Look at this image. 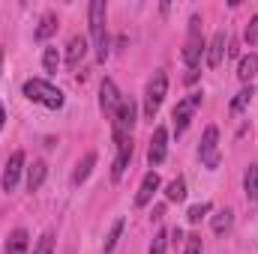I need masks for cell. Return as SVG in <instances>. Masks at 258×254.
<instances>
[{"label": "cell", "instance_id": "1", "mask_svg": "<svg viewBox=\"0 0 258 254\" xmlns=\"http://www.w3.org/2000/svg\"><path fill=\"white\" fill-rule=\"evenodd\" d=\"M21 93L30 99V102H39V105H45V108H51V111H57V108H63V93L54 87V84H48V81H42V78H30V81H24V87H21Z\"/></svg>", "mask_w": 258, "mask_h": 254}, {"label": "cell", "instance_id": "2", "mask_svg": "<svg viewBox=\"0 0 258 254\" xmlns=\"http://www.w3.org/2000/svg\"><path fill=\"white\" fill-rule=\"evenodd\" d=\"M90 36L96 45V60L105 63L108 57V36H105V3L102 0H90Z\"/></svg>", "mask_w": 258, "mask_h": 254}, {"label": "cell", "instance_id": "3", "mask_svg": "<svg viewBox=\"0 0 258 254\" xmlns=\"http://www.w3.org/2000/svg\"><path fill=\"white\" fill-rule=\"evenodd\" d=\"M165 93H168V75H165V72H153V78H150V84H147V99H144V117H147L150 123H153V117H156V111H159Z\"/></svg>", "mask_w": 258, "mask_h": 254}, {"label": "cell", "instance_id": "4", "mask_svg": "<svg viewBox=\"0 0 258 254\" xmlns=\"http://www.w3.org/2000/svg\"><path fill=\"white\" fill-rule=\"evenodd\" d=\"M132 126H135V102L132 99H120L117 114H114V144L126 141L132 135Z\"/></svg>", "mask_w": 258, "mask_h": 254}, {"label": "cell", "instance_id": "5", "mask_svg": "<svg viewBox=\"0 0 258 254\" xmlns=\"http://www.w3.org/2000/svg\"><path fill=\"white\" fill-rule=\"evenodd\" d=\"M201 105V93H192L189 99H183V102H177V108H174V132L177 135H183L186 132V126H189V120H192V114H195V108Z\"/></svg>", "mask_w": 258, "mask_h": 254}, {"label": "cell", "instance_id": "6", "mask_svg": "<svg viewBox=\"0 0 258 254\" xmlns=\"http://www.w3.org/2000/svg\"><path fill=\"white\" fill-rule=\"evenodd\" d=\"M216 141H219V129L207 126L204 129V138H201V147H198V156L207 168H216L219 165V153H216Z\"/></svg>", "mask_w": 258, "mask_h": 254}, {"label": "cell", "instance_id": "7", "mask_svg": "<svg viewBox=\"0 0 258 254\" xmlns=\"http://www.w3.org/2000/svg\"><path fill=\"white\" fill-rule=\"evenodd\" d=\"M165 153H168V132H165V126H156L153 138H150V147H147V162L150 165H162Z\"/></svg>", "mask_w": 258, "mask_h": 254}, {"label": "cell", "instance_id": "8", "mask_svg": "<svg viewBox=\"0 0 258 254\" xmlns=\"http://www.w3.org/2000/svg\"><path fill=\"white\" fill-rule=\"evenodd\" d=\"M21 171H24V153H21V150H15V153L9 156L6 168H3V180H0L3 191H12L15 186H18V177H21Z\"/></svg>", "mask_w": 258, "mask_h": 254}, {"label": "cell", "instance_id": "9", "mask_svg": "<svg viewBox=\"0 0 258 254\" xmlns=\"http://www.w3.org/2000/svg\"><path fill=\"white\" fill-rule=\"evenodd\" d=\"M99 105H102V111L108 114V117H114L117 114V105H120V93H117V87H114V81H102V87H99Z\"/></svg>", "mask_w": 258, "mask_h": 254}, {"label": "cell", "instance_id": "10", "mask_svg": "<svg viewBox=\"0 0 258 254\" xmlns=\"http://www.w3.org/2000/svg\"><path fill=\"white\" fill-rule=\"evenodd\" d=\"M156 189H159V174L156 171H147L144 180H141V186H138V191H135V206H147L153 200V191Z\"/></svg>", "mask_w": 258, "mask_h": 254}, {"label": "cell", "instance_id": "11", "mask_svg": "<svg viewBox=\"0 0 258 254\" xmlns=\"http://www.w3.org/2000/svg\"><path fill=\"white\" fill-rule=\"evenodd\" d=\"M129 159H132V138L117 144V159H114V168H111V180L114 183L123 180V174H126V168H129Z\"/></svg>", "mask_w": 258, "mask_h": 254}, {"label": "cell", "instance_id": "12", "mask_svg": "<svg viewBox=\"0 0 258 254\" xmlns=\"http://www.w3.org/2000/svg\"><path fill=\"white\" fill-rule=\"evenodd\" d=\"M225 30H216L213 33V42H210V48H207V66L210 69H216V66L222 63V57H225Z\"/></svg>", "mask_w": 258, "mask_h": 254}, {"label": "cell", "instance_id": "13", "mask_svg": "<svg viewBox=\"0 0 258 254\" xmlns=\"http://www.w3.org/2000/svg\"><path fill=\"white\" fill-rule=\"evenodd\" d=\"M84 54H87V39L84 36H72L69 45H66V66L75 69V66L84 60Z\"/></svg>", "mask_w": 258, "mask_h": 254}, {"label": "cell", "instance_id": "14", "mask_svg": "<svg viewBox=\"0 0 258 254\" xmlns=\"http://www.w3.org/2000/svg\"><path fill=\"white\" fill-rule=\"evenodd\" d=\"M201 54H204V39H201V36H189V42H186V48H183V63L189 66V69H198Z\"/></svg>", "mask_w": 258, "mask_h": 254}, {"label": "cell", "instance_id": "15", "mask_svg": "<svg viewBox=\"0 0 258 254\" xmlns=\"http://www.w3.org/2000/svg\"><path fill=\"white\" fill-rule=\"evenodd\" d=\"M45 174H48V165L36 159V162H33L30 168H27V189H30V191L39 189V186L45 183Z\"/></svg>", "mask_w": 258, "mask_h": 254}, {"label": "cell", "instance_id": "16", "mask_svg": "<svg viewBox=\"0 0 258 254\" xmlns=\"http://www.w3.org/2000/svg\"><path fill=\"white\" fill-rule=\"evenodd\" d=\"M93 165H96V153H84V159L75 165V174H72V183L75 186H81L87 177H90V171H93Z\"/></svg>", "mask_w": 258, "mask_h": 254}, {"label": "cell", "instance_id": "17", "mask_svg": "<svg viewBox=\"0 0 258 254\" xmlns=\"http://www.w3.org/2000/svg\"><path fill=\"white\" fill-rule=\"evenodd\" d=\"M243 189H246V200H249V203H258V165H249V168H246Z\"/></svg>", "mask_w": 258, "mask_h": 254}, {"label": "cell", "instance_id": "18", "mask_svg": "<svg viewBox=\"0 0 258 254\" xmlns=\"http://www.w3.org/2000/svg\"><path fill=\"white\" fill-rule=\"evenodd\" d=\"M255 75H258V57H255V54H246V57H240V66H237V78L249 84Z\"/></svg>", "mask_w": 258, "mask_h": 254}, {"label": "cell", "instance_id": "19", "mask_svg": "<svg viewBox=\"0 0 258 254\" xmlns=\"http://www.w3.org/2000/svg\"><path fill=\"white\" fill-rule=\"evenodd\" d=\"M27 230H12L9 233V239H6V254H24L27 248Z\"/></svg>", "mask_w": 258, "mask_h": 254}, {"label": "cell", "instance_id": "20", "mask_svg": "<svg viewBox=\"0 0 258 254\" xmlns=\"http://www.w3.org/2000/svg\"><path fill=\"white\" fill-rule=\"evenodd\" d=\"M123 227H126V221L123 218H117L114 224H111V230H108V236H105V254H111L114 248H117V242H120V233H123Z\"/></svg>", "mask_w": 258, "mask_h": 254}, {"label": "cell", "instance_id": "21", "mask_svg": "<svg viewBox=\"0 0 258 254\" xmlns=\"http://www.w3.org/2000/svg\"><path fill=\"white\" fill-rule=\"evenodd\" d=\"M165 197H168V200H174V203L186 200V180H183V177L171 180V183H168V189H165Z\"/></svg>", "mask_w": 258, "mask_h": 254}, {"label": "cell", "instance_id": "22", "mask_svg": "<svg viewBox=\"0 0 258 254\" xmlns=\"http://www.w3.org/2000/svg\"><path fill=\"white\" fill-rule=\"evenodd\" d=\"M54 30H57V15L48 12V15H42V21H39V27H36V39L42 42V39H48Z\"/></svg>", "mask_w": 258, "mask_h": 254}, {"label": "cell", "instance_id": "23", "mask_svg": "<svg viewBox=\"0 0 258 254\" xmlns=\"http://www.w3.org/2000/svg\"><path fill=\"white\" fill-rule=\"evenodd\" d=\"M228 227H231V209H219L213 215V233L222 236V233H228Z\"/></svg>", "mask_w": 258, "mask_h": 254}, {"label": "cell", "instance_id": "24", "mask_svg": "<svg viewBox=\"0 0 258 254\" xmlns=\"http://www.w3.org/2000/svg\"><path fill=\"white\" fill-rule=\"evenodd\" d=\"M252 96H255V90H252V84L249 87H243L237 96H234V102H231V111H243L249 102H252Z\"/></svg>", "mask_w": 258, "mask_h": 254}, {"label": "cell", "instance_id": "25", "mask_svg": "<svg viewBox=\"0 0 258 254\" xmlns=\"http://www.w3.org/2000/svg\"><path fill=\"white\" fill-rule=\"evenodd\" d=\"M33 254H54V233H42L33 245Z\"/></svg>", "mask_w": 258, "mask_h": 254}, {"label": "cell", "instance_id": "26", "mask_svg": "<svg viewBox=\"0 0 258 254\" xmlns=\"http://www.w3.org/2000/svg\"><path fill=\"white\" fill-rule=\"evenodd\" d=\"M165 248H168V230H159L150 242V254H165Z\"/></svg>", "mask_w": 258, "mask_h": 254}, {"label": "cell", "instance_id": "27", "mask_svg": "<svg viewBox=\"0 0 258 254\" xmlns=\"http://www.w3.org/2000/svg\"><path fill=\"white\" fill-rule=\"evenodd\" d=\"M210 212V203H195V206H189V212H186V218L192 221V224H198L204 215Z\"/></svg>", "mask_w": 258, "mask_h": 254}, {"label": "cell", "instance_id": "28", "mask_svg": "<svg viewBox=\"0 0 258 254\" xmlns=\"http://www.w3.org/2000/svg\"><path fill=\"white\" fill-rule=\"evenodd\" d=\"M42 63H45V72H57V66H60L57 48H45V57H42Z\"/></svg>", "mask_w": 258, "mask_h": 254}, {"label": "cell", "instance_id": "29", "mask_svg": "<svg viewBox=\"0 0 258 254\" xmlns=\"http://www.w3.org/2000/svg\"><path fill=\"white\" fill-rule=\"evenodd\" d=\"M243 36H246V42H249V45H255V42H258V15L249 18V24H246V33H243Z\"/></svg>", "mask_w": 258, "mask_h": 254}, {"label": "cell", "instance_id": "30", "mask_svg": "<svg viewBox=\"0 0 258 254\" xmlns=\"http://www.w3.org/2000/svg\"><path fill=\"white\" fill-rule=\"evenodd\" d=\"M186 254H201V236H186Z\"/></svg>", "mask_w": 258, "mask_h": 254}, {"label": "cell", "instance_id": "31", "mask_svg": "<svg viewBox=\"0 0 258 254\" xmlns=\"http://www.w3.org/2000/svg\"><path fill=\"white\" fill-rule=\"evenodd\" d=\"M168 236H171V242H174V245H177V242H183V230H180V227H174Z\"/></svg>", "mask_w": 258, "mask_h": 254}, {"label": "cell", "instance_id": "32", "mask_svg": "<svg viewBox=\"0 0 258 254\" xmlns=\"http://www.w3.org/2000/svg\"><path fill=\"white\" fill-rule=\"evenodd\" d=\"M3 120H6V114H3V108H0V129H3Z\"/></svg>", "mask_w": 258, "mask_h": 254}, {"label": "cell", "instance_id": "33", "mask_svg": "<svg viewBox=\"0 0 258 254\" xmlns=\"http://www.w3.org/2000/svg\"><path fill=\"white\" fill-rule=\"evenodd\" d=\"M0 66H3V48H0Z\"/></svg>", "mask_w": 258, "mask_h": 254}]
</instances>
